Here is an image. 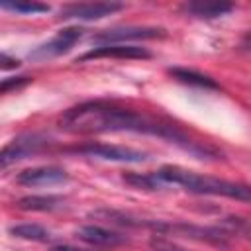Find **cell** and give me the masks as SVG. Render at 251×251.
<instances>
[{
  "instance_id": "6da1fadb",
  "label": "cell",
  "mask_w": 251,
  "mask_h": 251,
  "mask_svg": "<svg viewBox=\"0 0 251 251\" xmlns=\"http://www.w3.org/2000/svg\"><path fill=\"white\" fill-rule=\"evenodd\" d=\"M61 129L69 133H108V131H133V133H147L161 139H167L184 151L196 155L198 159L216 157L218 151L210 145H202L192 141L186 133H182L176 126L169 122H161L149 118L141 112L124 108L116 102L108 100H88L80 102L59 118Z\"/></svg>"
},
{
  "instance_id": "7a4b0ae2",
  "label": "cell",
  "mask_w": 251,
  "mask_h": 251,
  "mask_svg": "<svg viewBox=\"0 0 251 251\" xmlns=\"http://www.w3.org/2000/svg\"><path fill=\"white\" fill-rule=\"evenodd\" d=\"M155 178L165 184H176L192 194H208V196H224L239 202H251V184L233 182L226 178H216L208 175H200L176 165H165L159 171H153Z\"/></svg>"
},
{
  "instance_id": "3957f363",
  "label": "cell",
  "mask_w": 251,
  "mask_h": 251,
  "mask_svg": "<svg viewBox=\"0 0 251 251\" xmlns=\"http://www.w3.org/2000/svg\"><path fill=\"white\" fill-rule=\"evenodd\" d=\"M63 151L73 153V155L96 157V159H104V161H116V163H143L147 159V153L137 151L133 147L110 145V143H100V141H84L80 145L65 147Z\"/></svg>"
},
{
  "instance_id": "277c9868",
  "label": "cell",
  "mask_w": 251,
  "mask_h": 251,
  "mask_svg": "<svg viewBox=\"0 0 251 251\" xmlns=\"http://www.w3.org/2000/svg\"><path fill=\"white\" fill-rule=\"evenodd\" d=\"M167 37V29L155 27V25H120L102 29L92 35V41L96 45H114V43H126L131 39H161Z\"/></svg>"
},
{
  "instance_id": "5b68a950",
  "label": "cell",
  "mask_w": 251,
  "mask_h": 251,
  "mask_svg": "<svg viewBox=\"0 0 251 251\" xmlns=\"http://www.w3.org/2000/svg\"><path fill=\"white\" fill-rule=\"evenodd\" d=\"M47 145H49V139L45 135H39V133H25V135L12 139L8 145H4V149L0 153L2 169H6L8 165H12L20 159L41 153L43 149H47Z\"/></svg>"
},
{
  "instance_id": "8992f818",
  "label": "cell",
  "mask_w": 251,
  "mask_h": 251,
  "mask_svg": "<svg viewBox=\"0 0 251 251\" xmlns=\"http://www.w3.org/2000/svg\"><path fill=\"white\" fill-rule=\"evenodd\" d=\"M82 35H84V29H82V27H78V25H69V27L57 31V35H53L49 41H45V43H41L39 47H35V49L29 53V57H31V59H39V61L51 59V57H59V55L71 51L73 45L78 43Z\"/></svg>"
},
{
  "instance_id": "52a82bcc",
  "label": "cell",
  "mask_w": 251,
  "mask_h": 251,
  "mask_svg": "<svg viewBox=\"0 0 251 251\" xmlns=\"http://www.w3.org/2000/svg\"><path fill=\"white\" fill-rule=\"evenodd\" d=\"M126 6L122 2H78V4H67L61 8L59 18L61 20H100L114 12L124 10Z\"/></svg>"
},
{
  "instance_id": "ba28073f",
  "label": "cell",
  "mask_w": 251,
  "mask_h": 251,
  "mask_svg": "<svg viewBox=\"0 0 251 251\" xmlns=\"http://www.w3.org/2000/svg\"><path fill=\"white\" fill-rule=\"evenodd\" d=\"M151 51L139 45L114 43V45H98L80 55L76 61H92V59H149Z\"/></svg>"
},
{
  "instance_id": "9c48e42d",
  "label": "cell",
  "mask_w": 251,
  "mask_h": 251,
  "mask_svg": "<svg viewBox=\"0 0 251 251\" xmlns=\"http://www.w3.org/2000/svg\"><path fill=\"white\" fill-rule=\"evenodd\" d=\"M65 180H69V173L55 165L31 167L18 173L16 176V182L24 186H49V184H61Z\"/></svg>"
},
{
  "instance_id": "30bf717a",
  "label": "cell",
  "mask_w": 251,
  "mask_h": 251,
  "mask_svg": "<svg viewBox=\"0 0 251 251\" xmlns=\"http://www.w3.org/2000/svg\"><path fill=\"white\" fill-rule=\"evenodd\" d=\"M76 237L92 247H118V245H124L127 243V237L118 233V231H112V229H106L102 226H84L76 231Z\"/></svg>"
},
{
  "instance_id": "8fae6325",
  "label": "cell",
  "mask_w": 251,
  "mask_h": 251,
  "mask_svg": "<svg viewBox=\"0 0 251 251\" xmlns=\"http://www.w3.org/2000/svg\"><path fill=\"white\" fill-rule=\"evenodd\" d=\"M233 8H235L233 4H226V2H188L182 4L180 10L198 20H216L229 14Z\"/></svg>"
},
{
  "instance_id": "7c38bea8",
  "label": "cell",
  "mask_w": 251,
  "mask_h": 251,
  "mask_svg": "<svg viewBox=\"0 0 251 251\" xmlns=\"http://www.w3.org/2000/svg\"><path fill=\"white\" fill-rule=\"evenodd\" d=\"M167 73H169L175 80H178V82H182V84H188V86H194V88H204V90H220V84H218L212 76L202 75V73H198V71H194V69L171 67V69H167Z\"/></svg>"
},
{
  "instance_id": "4fadbf2b",
  "label": "cell",
  "mask_w": 251,
  "mask_h": 251,
  "mask_svg": "<svg viewBox=\"0 0 251 251\" xmlns=\"http://www.w3.org/2000/svg\"><path fill=\"white\" fill-rule=\"evenodd\" d=\"M63 198L55 194H31L24 196L18 200V208L22 210H31V212H51L63 206Z\"/></svg>"
},
{
  "instance_id": "5bb4252c",
  "label": "cell",
  "mask_w": 251,
  "mask_h": 251,
  "mask_svg": "<svg viewBox=\"0 0 251 251\" xmlns=\"http://www.w3.org/2000/svg\"><path fill=\"white\" fill-rule=\"evenodd\" d=\"M8 231L10 235L18 239H27V241H51L53 239L51 231L39 224H16Z\"/></svg>"
},
{
  "instance_id": "9a60e30c",
  "label": "cell",
  "mask_w": 251,
  "mask_h": 251,
  "mask_svg": "<svg viewBox=\"0 0 251 251\" xmlns=\"http://www.w3.org/2000/svg\"><path fill=\"white\" fill-rule=\"evenodd\" d=\"M226 233L229 235H241L251 239V218H243V216H226L220 220V226Z\"/></svg>"
},
{
  "instance_id": "2e32d148",
  "label": "cell",
  "mask_w": 251,
  "mask_h": 251,
  "mask_svg": "<svg viewBox=\"0 0 251 251\" xmlns=\"http://www.w3.org/2000/svg\"><path fill=\"white\" fill-rule=\"evenodd\" d=\"M122 180L137 190H157L161 188V182L155 178L153 173H126Z\"/></svg>"
},
{
  "instance_id": "e0dca14e",
  "label": "cell",
  "mask_w": 251,
  "mask_h": 251,
  "mask_svg": "<svg viewBox=\"0 0 251 251\" xmlns=\"http://www.w3.org/2000/svg\"><path fill=\"white\" fill-rule=\"evenodd\" d=\"M0 6L4 10L18 12V14H43V12H49V6L47 4H39V2H2Z\"/></svg>"
},
{
  "instance_id": "ac0fdd59",
  "label": "cell",
  "mask_w": 251,
  "mask_h": 251,
  "mask_svg": "<svg viewBox=\"0 0 251 251\" xmlns=\"http://www.w3.org/2000/svg\"><path fill=\"white\" fill-rule=\"evenodd\" d=\"M29 82H31L29 76H6V78H2V82H0V92H2V94H8V92H12V90H20V88L27 86Z\"/></svg>"
},
{
  "instance_id": "d6986e66",
  "label": "cell",
  "mask_w": 251,
  "mask_h": 251,
  "mask_svg": "<svg viewBox=\"0 0 251 251\" xmlns=\"http://www.w3.org/2000/svg\"><path fill=\"white\" fill-rule=\"evenodd\" d=\"M149 245H151V249H155V251H188V249L176 245L175 241H171V239H167V237H163V235H153V237L149 239Z\"/></svg>"
},
{
  "instance_id": "ffe728a7",
  "label": "cell",
  "mask_w": 251,
  "mask_h": 251,
  "mask_svg": "<svg viewBox=\"0 0 251 251\" xmlns=\"http://www.w3.org/2000/svg\"><path fill=\"white\" fill-rule=\"evenodd\" d=\"M18 67H20V61H18V59L10 57L8 53H2V55H0V69H2V71H8V69H18Z\"/></svg>"
},
{
  "instance_id": "44dd1931",
  "label": "cell",
  "mask_w": 251,
  "mask_h": 251,
  "mask_svg": "<svg viewBox=\"0 0 251 251\" xmlns=\"http://www.w3.org/2000/svg\"><path fill=\"white\" fill-rule=\"evenodd\" d=\"M51 251H90V249H78V247H71V245H55V247H51Z\"/></svg>"
},
{
  "instance_id": "7402d4cb",
  "label": "cell",
  "mask_w": 251,
  "mask_h": 251,
  "mask_svg": "<svg viewBox=\"0 0 251 251\" xmlns=\"http://www.w3.org/2000/svg\"><path fill=\"white\" fill-rule=\"evenodd\" d=\"M241 49L251 51V31H247V33L241 37Z\"/></svg>"
}]
</instances>
